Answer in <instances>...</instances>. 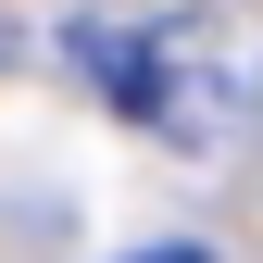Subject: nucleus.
Here are the masks:
<instances>
[{
    "label": "nucleus",
    "instance_id": "obj_2",
    "mask_svg": "<svg viewBox=\"0 0 263 263\" xmlns=\"http://www.w3.org/2000/svg\"><path fill=\"white\" fill-rule=\"evenodd\" d=\"M101 25H88V0H0V76H38V63L88 50Z\"/></svg>",
    "mask_w": 263,
    "mask_h": 263
},
{
    "label": "nucleus",
    "instance_id": "obj_3",
    "mask_svg": "<svg viewBox=\"0 0 263 263\" xmlns=\"http://www.w3.org/2000/svg\"><path fill=\"white\" fill-rule=\"evenodd\" d=\"M138 263H213V251H138Z\"/></svg>",
    "mask_w": 263,
    "mask_h": 263
},
{
    "label": "nucleus",
    "instance_id": "obj_1",
    "mask_svg": "<svg viewBox=\"0 0 263 263\" xmlns=\"http://www.w3.org/2000/svg\"><path fill=\"white\" fill-rule=\"evenodd\" d=\"M101 63L113 113L151 125L163 151H226L251 125V38L226 13H151V25H113V38H88Z\"/></svg>",
    "mask_w": 263,
    "mask_h": 263
}]
</instances>
